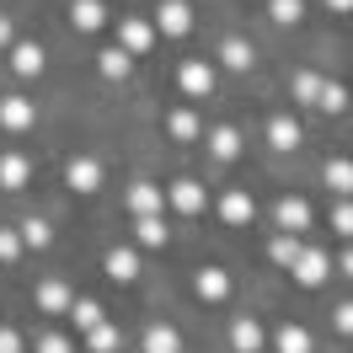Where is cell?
I'll use <instances>...</instances> for the list:
<instances>
[{
	"instance_id": "cell-1",
	"label": "cell",
	"mask_w": 353,
	"mask_h": 353,
	"mask_svg": "<svg viewBox=\"0 0 353 353\" xmlns=\"http://www.w3.org/2000/svg\"><path fill=\"white\" fill-rule=\"evenodd\" d=\"M155 27H161L166 38L193 32V6H188V0H161V6H155Z\"/></svg>"
},
{
	"instance_id": "cell-2",
	"label": "cell",
	"mask_w": 353,
	"mask_h": 353,
	"mask_svg": "<svg viewBox=\"0 0 353 353\" xmlns=\"http://www.w3.org/2000/svg\"><path fill=\"white\" fill-rule=\"evenodd\" d=\"M150 43H155V22H145V17H123V22H118V48L145 54Z\"/></svg>"
},
{
	"instance_id": "cell-3",
	"label": "cell",
	"mask_w": 353,
	"mask_h": 353,
	"mask_svg": "<svg viewBox=\"0 0 353 353\" xmlns=\"http://www.w3.org/2000/svg\"><path fill=\"white\" fill-rule=\"evenodd\" d=\"M65 182L75 188V193H97V188H102V166H97L91 155H75V161L65 166Z\"/></svg>"
},
{
	"instance_id": "cell-4",
	"label": "cell",
	"mask_w": 353,
	"mask_h": 353,
	"mask_svg": "<svg viewBox=\"0 0 353 353\" xmlns=\"http://www.w3.org/2000/svg\"><path fill=\"white\" fill-rule=\"evenodd\" d=\"M273 220H279V230H284V236H300V230L310 225V203H305V199H279Z\"/></svg>"
},
{
	"instance_id": "cell-5",
	"label": "cell",
	"mask_w": 353,
	"mask_h": 353,
	"mask_svg": "<svg viewBox=\"0 0 353 353\" xmlns=\"http://www.w3.org/2000/svg\"><path fill=\"white\" fill-rule=\"evenodd\" d=\"M32 102L27 97H0V129H11V134H22V129H32Z\"/></svg>"
},
{
	"instance_id": "cell-6",
	"label": "cell",
	"mask_w": 353,
	"mask_h": 353,
	"mask_svg": "<svg viewBox=\"0 0 353 353\" xmlns=\"http://www.w3.org/2000/svg\"><path fill=\"white\" fill-rule=\"evenodd\" d=\"M327 273H332L327 252H316V246H310V252H300V263H294V279H300L305 289H316L321 279H327Z\"/></svg>"
},
{
	"instance_id": "cell-7",
	"label": "cell",
	"mask_w": 353,
	"mask_h": 353,
	"mask_svg": "<svg viewBox=\"0 0 353 353\" xmlns=\"http://www.w3.org/2000/svg\"><path fill=\"white\" fill-rule=\"evenodd\" d=\"M176 81H182V91H188V97H209V91H214V70L193 59V65H182V75H176Z\"/></svg>"
},
{
	"instance_id": "cell-8",
	"label": "cell",
	"mask_w": 353,
	"mask_h": 353,
	"mask_svg": "<svg viewBox=\"0 0 353 353\" xmlns=\"http://www.w3.org/2000/svg\"><path fill=\"white\" fill-rule=\"evenodd\" d=\"M172 203L182 209V214H199V209H203V188L193 182V176H176V182H172Z\"/></svg>"
},
{
	"instance_id": "cell-9",
	"label": "cell",
	"mask_w": 353,
	"mask_h": 353,
	"mask_svg": "<svg viewBox=\"0 0 353 353\" xmlns=\"http://www.w3.org/2000/svg\"><path fill=\"white\" fill-rule=\"evenodd\" d=\"M145 353H182V337H176V327H166V321L145 327Z\"/></svg>"
},
{
	"instance_id": "cell-10",
	"label": "cell",
	"mask_w": 353,
	"mask_h": 353,
	"mask_svg": "<svg viewBox=\"0 0 353 353\" xmlns=\"http://www.w3.org/2000/svg\"><path fill=\"white\" fill-rule=\"evenodd\" d=\"M161 199H166V193L150 188V182H134V188H129V209L139 214V220H145V214H161Z\"/></svg>"
},
{
	"instance_id": "cell-11",
	"label": "cell",
	"mask_w": 353,
	"mask_h": 353,
	"mask_svg": "<svg viewBox=\"0 0 353 353\" xmlns=\"http://www.w3.org/2000/svg\"><path fill=\"white\" fill-rule=\"evenodd\" d=\"M230 343H236V353H257V348H263V327H257L252 316H236V327H230Z\"/></svg>"
},
{
	"instance_id": "cell-12",
	"label": "cell",
	"mask_w": 353,
	"mask_h": 353,
	"mask_svg": "<svg viewBox=\"0 0 353 353\" xmlns=\"http://www.w3.org/2000/svg\"><path fill=\"white\" fill-rule=\"evenodd\" d=\"M193 289H199V300H225V294H230V279H225V268H203L199 279H193Z\"/></svg>"
},
{
	"instance_id": "cell-13",
	"label": "cell",
	"mask_w": 353,
	"mask_h": 353,
	"mask_svg": "<svg viewBox=\"0 0 353 353\" xmlns=\"http://www.w3.org/2000/svg\"><path fill=\"white\" fill-rule=\"evenodd\" d=\"M220 214H225V225H246L252 214H257V209H252V199H246L241 188H230V193L220 199Z\"/></svg>"
},
{
	"instance_id": "cell-14",
	"label": "cell",
	"mask_w": 353,
	"mask_h": 353,
	"mask_svg": "<svg viewBox=\"0 0 353 353\" xmlns=\"http://www.w3.org/2000/svg\"><path fill=\"white\" fill-rule=\"evenodd\" d=\"M70 22L81 27V32H97V27L108 22V11H102V0H75L70 6Z\"/></svg>"
},
{
	"instance_id": "cell-15",
	"label": "cell",
	"mask_w": 353,
	"mask_h": 353,
	"mask_svg": "<svg viewBox=\"0 0 353 353\" xmlns=\"http://www.w3.org/2000/svg\"><path fill=\"white\" fill-rule=\"evenodd\" d=\"M268 145L273 150H294L300 145V123L294 118H268Z\"/></svg>"
},
{
	"instance_id": "cell-16",
	"label": "cell",
	"mask_w": 353,
	"mask_h": 353,
	"mask_svg": "<svg viewBox=\"0 0 353 353\" xmlns=\"http://www.w3.org/2000/svg\"><path fill=\"white\" fill-rule=\"evenodd\" d=\"M38 305H43L48 316L70 310V284H59V279H43V284H38Z\"/></svg>"
},
{
	"instance_id": "cell-17",
	"label": "cell",
	"mask_w": 353,
	"mask_h": 353,
	"mask_svg": "<svg viewBox=\"0 0 353 353\" xmlns=\"http://www.w3.org/2000/svg\"><path fill=\"white\" fill-rule=\"evenodd\" d=\"M129 65H134L129 48H102V54H97V70H102L108 81H123V75H129Z\"/></svg>"
},
{
	"instance_id": "cell-18",
	"label": "cell",
	"mask_w": 353,
	"mask_h": 353,
	"mask_svg": "<svg viewBox=\"0 0 353 353\" xmlns=\"http://www.w3.org/2000/svg\"><path fill=\"white\" fill-rule=\"evenodd\" d=\"M108 273L118 279V284H129V279H139V257H134L129 246H112L108 252Z\"/></svg>"
},
{
	"instance_id": "cell-19",
	"label": "cell",
	"mask_w": 353,
	"mask_h": 353,
	"mask_svg": "<svg viewBox=\"0 0 353 353\" xmlns=\"http://www.w3.org/2000/svg\"><path fill=\"white\" fill-rule=\"evenodd\" d=\"M11 70H17V75H38V70H43V48L38 43H11Z\"/></svg>"
},
{
	"instance_id": "cell-20",
	"label": "cell",
	"mask_w": 353,
	"mask_h": 353,
	"mask_svg": "<svg viewBox=\"0 0 353 353\" xmlns=\"http://www.w3.org/2000/svg\"><path fill=\"white\" fill-rule=\"evenodd\" d=\"M220 65L225 70H252V43H246V38H225L220 43Z\"/></svg>"
},
{
	"instance_id": "cell-21",
	"label": "cell",
	"mask_w": 353,
	"mask_h": 353,
	"mask_svg": "<svg viewBox=\"0 0 353 353\" xmlns=\"http://www.w3.org/2000/svg\"><path fill=\"white\" fill-rule=\"evenodd\" d=\"M268 257L294 273V263H300V241H294V236H273V241H268Z\"/></svg>"
},
{
	"instance_id": "cell-22",
	"label": "cell",
	"mask_w": 353,
	"mask_h": 353,
	"mask_svg": "<svg viewBox=\"0 0 353 353\" xmlns=\"http://www.w3.org/2000/svg\"><path fill=\"white\" fill-rule=\"evenodd\" d=\"M134 241H139V246H166V225H161V214L134 220Z\"/></svg>"
},
{
	"instance_id": "cell-23",
	"label": "cell",
	"mask_w": 353,
	"mask_h": 353,
	"mask_svg": "<svg viewBox=\"0 0 353 353\" xmlns=\"http://www.w3.org/2000/svg\"><path fill=\"white\" fill-rule=\"evenodd\" d=\"M321 182L337 188V193H353V161H327V166H321Z\"/></svg>"
},
{
	"instance_id": "cell-24",
	"label": "cell",
	"mask_w": 353,
	"mask_h": 353,
	"mask_svg": "<svg viewBox=\"0 0 353 353\" xmlns=\"http://www.w3.org/2000/svg\"><path fill=\"white\" fill-rule=\"evenodd\" d=\"M273 348L279 353H310V337H305V327H279L273 332Z\"/></svg>"
},
{
	"instance_id": "cell-25",
	"label": "cell",
	"mask_w": 353,
	"mask_h": 353,
	"mask_svg": "<svg viewBox=\"0 0 353 353\" xmlns=\"http://www.w3.org/2000/svg\"><path fill=\"white\" fill-rule=\"evenodd\" d=\"M209 150H214V161H236V155H241V134L236 129H214Z\"/></svg>"
},
{
	"instance_id": "cell-26",
	"label": "cell",
	"mask_w": 353,
	"mask_h": 353,
	"mask_svg": "<svg viewBox=\"0 0 353 353\" xmlns=\"http://www.w3.org/2000/svg\"><path fill=\"white\" fill-rule=\"evenodd\" d=\"M86 348H91V353H118V327H112V321L91 327V332H86Z\"/></svg>"
},
{
	"instance_id": "cell-27",
	"label": "cell",
	"mask_w": 353,
	"mask_h": 353,
	"mask_svg": "<svg viewBox=\"0 0 353 353\" xmlns=\"http://www.w3.org/2000/svg\"><path fill=\"white\" fill-rule=\"evenodd\" d=\"M70 321H75L81 332L102 327V310H97V300H75V305H70Z\"/></svg>"
},
{
	"instance_id": "cell-28",
	"label": "cell",
	"mask_w": 353,
	"mask_h": 353,
	"mask_svg": "<svg viewBox=\"0 0 353 353\" xmlns=\"http://www.w3.org/2000/svg\"><path fill=\"white\" fill-rule=\"evenodd\" d=\"M27 182V161L22 155H6V161H0V188H22Z\"/></svg>"
},
{
	"instance_id": "cell-29",
	"label": "cell",
	"mask_w": 353,
	"mask_h": 353,
	"mask_svg": "<svg viewBox=\"0 0 353 353\" xmlns=\"http://www.w3.org/2000/svg\"><path fill=\"white\" fill-rule=\"evenodd\" d=\"M316 108H321V112H343V108H348V91L337 86V81H327V86H321V102H316Z\"/></svg>"
},
{
	"instance_id": "cell-30",
	"label": "cell",
	"mask_w": 353,
	"mask_h": 353,
	"mask_svg": "<svg viewBox=\"0 0 353 353\" xmlns=\"http://www.w3.org/2000/svg\"><path fill=\"white\" fill-rule=\"evenodd\" d=\"M22 241L32 246V252H38V246H48V241H54V230H48V220H27V225H22Z\"/></svg>"
},
{
	"instance_id": "cell-31",
	"label": "cell",
	"mask_w": 353,
	"mask_h": 353,
	"mask_svg": "<svg viewBox=\"0 0 353 353\" xmlns=\"http://www.w3.org/2000/svg\"><path fill=\"white\" fill-rule=\"evenodd\" d=\"M321 86H327V81H316V75H300V81H294V102H310V108H316V102H321Z\"/></svg>"
},
{
	"instance_id": "cell-32",
	"label": "cell",
	"mask_w": 353,
	"mask_h": 353,
	"mask_svg": "<svg viewBox=\"0 0 353 353\" xmlns=\"http://www.w3.org/2000/svg\"><path fill=\"white\" fill-rule=\"evenodd\" d=\"M22 230H0V263H17V257H22Z\"/></svg>"
},
{
	"instance_id": "cell-33",
	"label": "cell",
	"mask_w": 353,
	"mask_h": 353,
	"mask_svg": "<svg viewBox=\"0 0 353 353\" xmlns=\"http://www.w3.org/2000/svg\"><path fill=\"white\" fill-rule=\"evenodd\" d=\"M268 17H273V22H300V0H268Z\"/></svg>"
},
{
	"instance_id": "cell-34",
	"label": "cell",
	"mask_w": 353,
	"mask_h": 353,
	"mask_svg": "<svg viewBox=\"0 0 353 353\" xmlns=\"http://www.w3.org/2000/svg\"><path fill=\"white\" fill-rule=\"evenodd\" d=\"M172 134H176V139H199V118H193L188 108L172 112Z\"/></svg>"
},
{
	"instance_id": "cell-35",
	"label": "cell",
	"mask_w": 353,
	"mask_h": 353,
	"mask_svg": "<svg viewBox=\"0 0 353 353\" xmlns=\"http://www.w3.org/2000/svg\"><path fill=\"white\" fill-rule=\"evenodd\" d=\"M38 353H75V348H70L65 332H48V337H38Z\"/></svg>"
},
{
	"instance_id": "cell-36",
	"label": "cell",
	"mask_w": 353,
	"mask_h": 353,
	"mask_svg": "<svg viewBox=\"0 0 353 353\" xmlns=\"http://www.w3.org/2000/svg\"><path fill=\"white\" fill-rule=\"evenodd\" d=\"M332 225H337L343 236H353V203H337V209H332Z\"/></svg>"
},
{
	"instance_id": "cell-37",
	"label": "cell",
	"mask_w": 353,
	"mask_h": 353,
	"mask_svg": "<svg viewBox=\"0 0 353 353\" xmlns=\"http://www.w3.org/2000/svg\"><path fill=\"white\" fill-rule=\"evenodd\" d=\"M337 332L353 337V300H348V305H337Z\"/></svg>"
},
{
	"instance_id": "cell-38",
	"label": "cell",
	"mask_w": 353,
	"mask_h": 353,
	"mask_svg": "<svg viewBox=\"0 0 353 353\" xmlns=\"http://www.w3.org/2000/svg\"><path fill=\"white\" fill-rule=\"evenodd\" d=\"M0 353H22V337H17L11 327H0Z\"/></svg>"
},
{
	"instance_id": "cell-39",
	"label": "cell",
	"mask_w": 353,
	"mask_h": 353,
	"mask_svg": "<svg viewBox=\"0 0 353 353\" xmlns=\"http://www.w3.org/2000/svg\"><path fill=\"white\" fill-rule=\"evenodd\" d=\"M11 43V17H6V11H0V48Z\"/></svg>"
},
{
	"instance_id": "cell-40",
	"label": "cell",
	"mask_w": 353,
	"mask_h": 353,
	"mask_svg": "<svg viewBox=\"0 0 353 353\" xmlns=\"http://www.w3.org/2000/svg\"><path fill=\"white\" fill-rule=\"evenodd\" d=\"M332 11H353V0H327Z\"/></svg>"
},
{
	"instance_id": "cell-41",
	"label": "cell",
	"mask_w": 353,
	"mask_h": 353,
	"mask_svg": "<svg viewBox=\"0 0 353 353\" xmlns=\"http://www.w3.org/2000/svg\"><path fill=\"white\" fill-rule=\"evenodd\" d=\"M343 268H348V279H353V252H348V257H343Z\"/></svg>"
}]
</instances>
